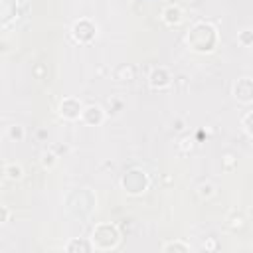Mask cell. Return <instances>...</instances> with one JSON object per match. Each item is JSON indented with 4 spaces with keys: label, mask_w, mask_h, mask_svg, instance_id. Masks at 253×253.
<instances>
[{
    "label": "cell",
    "mask_w": 253,
    "mask_h": 253,
    "mask_svg": "<svg viewBox=\"0 0 253 253\" xmlns=\"http://www.w3.org/2000/svg\"><path fill=\"white\" fill-rule=\"evenodd\" d=\"M121 241V231L115 223H99L95 225L93 229V235H91V243H93V249H99V251H107V249H115Z\"/></svg>",
    "instance_id": "2"
},
{
    "label": "cell",
    "mask_w": 253,
    "mask_h": 253,
    "mask_svg": "<svg viewBox=\"0 0 253 253\" xmlns=\"http://www.w3.org/2000/svg\"><path fill=\"white\" fill-rule=\"evenodd\" d=\"M237 40H239L245 47H249V45H251V32H249V30H243V32L239 34V38H237Z\"/></svg>",
    "instance_id": "16"
},
{
    "label": "cell",
    "mask_w": 253,
    "mask_h": 253,
    "mask_svg": "<svg viewBox=\"0 0 253 253\" xmlns=\"http://www.w3.org/2000/svg\"><path fill=\"white\" fill-rule=\"evenodd\" d=\"M215 194V188H213V184H210V182H204V184H200L198 186V196L200 198H211Z\"/></svg>",
    "instance_id": "14"
},
{
    "label": "cell",
    "mask_w": 253,
    "mask_h": 253,
    "mask_svg": "<svg viewBox=\"0 0 253 253\" xmlns=\"http://www.w3.org/2000/svg\"><path fill=\"white\" fill-rule=\"evenodd\" d=\"M188 43L194 51H211L217 43V32L213 26L200 22L192 28V32L188 34Z\"/></svg>",
    "instance_id": "1"
},
{
    "label": "cell",
    "mask_w": 253,
    "mask_h": 253,
    "mask_svg": "<svg viewBox=\"0 0 253 253\" xmlns=\"http://www.w3.org/2000/svg\"><path fill=\"white\" fill-rule=\"evenodd\" d=\"M162 251H164V253H170V251L188 253V251H190V245H186V243H182V241H170V243H164V245H162Z\"/></svg>",
    "instance_id": "13"
},
{
    "label": "cell",
    "mask_w": 253,
    "mask_h": 253,
    "mask_svg": "<svg viewBox=\"0 0 253 253\" xmlns=\"http://www.w3.org/2000/svg\"><path fill=\"white\" fill-rule=\"evenodd\" d=\"M162 20H164V24H168V26H178V24L184 20V12H182L180 6L170 4V6H166V8L162 10Z\"/></svg>",
    "instance_id": "9"
},
{
    "label": "cell",
    "mask_w": 253,
    "mask_h": 253,
    "mask_svg": "<svg viewBox=\"0 0 253 253\" xmlns=\"http://www.w3.org/2000/svg\"><path fill=\"white\" fill-rule=\"evenodd\" d=\"M8 219H10V210L6 206H0V225L6 223Z\"/></svg>",
    "instance_id": "17"
},
{
    "label": "cell",
    "mask_w": 253,
    "mask_h": 253,
    "mask_svg": "<svg viewBox=\"0 0 253 253\" xmlns=\"http://www.w3.org/2000/svg\"><path fill=\"white\" fill-rule=\"evenodd\" d=\"M8 136H10V138H18V140H22V138H24V128H22L20 125H12V126L8 128Z\"/></svg>",
    "instance_id": "15"
},
{
    "label": "cell",
    "mask_w": 253,
    "mask_h": 253,
    "mask_svg": "<svg viewBox=\"0 0 253 253\" xmlns=\"http://www.w3.org/2000/svg\"><path fill=\"white\" fill-rule=\"evenodd\" d=\"M81 103L75 99V97H65L61 103H59V115L63 117V119H67V121H75V119H79V115H81Z\"/></svg>",
    "instance_id": "5"
},
{
    "label": "cell",
    "mask_w": 253,
    "mask_h": 253,
    "mask_svg": "<svg viewBox=\"0 0 253 253\" xmlns=\"http://www.w3.org/2000/svg\"><path fill=\"white\" fill-rule=\"evenodd\" d=\"M79 119H81L85 125L95 126V125H101V123H103V119H105V111H103L99 105H87V107L81 109Z\"/></svg>",
    "instance_id": "6"
},
{
    "label": "cell",
    "mask_w": 253,
    "mask_h": 253,
    "mask_svg": "<svg viewBox=\"0 0 253 253\" xmlns=\"http://www.w3.org/2000/svg\"><path fill=\"white\" fill-rule=\"evenodd\" d=\"M249 119H251V113H247V115L243 117V128H245L247 134H251V130H249Z\"/></svg>",
    "instance_id": "18"
},
{
    "label": "cell",
    "mask_w": 253,
    "mask_h": 253,
    "mask_svg": "<svg viewBox=\"0 0 253 253\" xmlns=\"http://www.w3.org/2000/svg\"><path fill=\"white\" fill-rule=\"evenodd\" d=\"M119 75V81H130L134 77V69L130 65H121L115 69V77Z\"/></svg>",
    "instance_id": "12"
},
{
    "label": "cell",
    "mask_w": 253,
    "mask_h": 253,
    "mask_svg": "<svg viewBox=\"0 0 253 253\" xmlns=\"http://www.w3.org/2000/svg\"><path fill=\"white\" fill-rule=\"evenodd\" d=\"M123 188L128 192V194H132V196H138V194H142L146 188H148V176H146V172H142V170H128L125 176H123Z\"/></svg>",
    "instance_id": "3"
},
{
    "label": "cell",
    "mask_w": 253,
    "mask_h": 253,
    "mask_svg": "<svg viewBox=\"0 0 253 253\" xmlns=\"http://www.w3.org/2000/svg\"><path fill=\"white\" fill-rule=\"evenodd\" d=\"M4 174H6V178L8 180H22V176H24V170H22V166L20 164H16V162H10V164H6L4 166Z\"/></svg>",
    "instance_id": "10"
},
{
    "label": "cell",
    "mask_w": 253,
    "mask_h": 253,
    "mask_svg": "<svg viewBox=\"0 0 253 253\" xmlns=\"http://www.w3.org/2000/svg\"><path fill=\"white\" fill-rule=\"evenodd\" d=\"M91 249H93V243L81 241V239H71L65 245V251H69V253H73V251H91Z\"/></svg>",
    "instance_id": "11"
},
{
    "label": "cell",
    "mask_w": 253,
    "mask_h": 253,
    "mask_svg": "<svg viewBox=\"0 0 253 253\" xmlns=\"http://www.w3.org/2000/svg\"><path fill=\"white\" fill-rule=\"evenodd\" d=\"M71 34H73V38H75L79 43H89V42L97 36V24L91 22L89 18H81V20H77V22L73 24Z\"/></svg>",
    "instance_id": "4"
},
{
    "label": "cell",
    "mask_w": 253,
    "mask_h": 253,
    "mask_svg": "<svg viewBox=\"0 0 253 253\" xmlns=\"http://www.w3.org/2000/svg\"><path fill=\"white\" fill-rule=\"evenodd\" d=\"M233 95L237 101L241 103H251V95H253V85L249 77H241L237 79V83L233 85Z\"/></svg>",
    "instance_id": "8"
},
{
    "label": "cell",
    "mask_w": 253,
    "mask_h": 253,
    "mask_svg": "<svg viewBox=\"0 0 253 253\" xmlns=\"http://www.w3.org/2000/svg\"><path fill=\"white\" fill-rule=\"evenodd\" d=\"M148 83H150L152 89H164L172 83V75L166 67H154L148 75Z\"/></svg>",
    "instance_id": "7"
}]
</instances>
